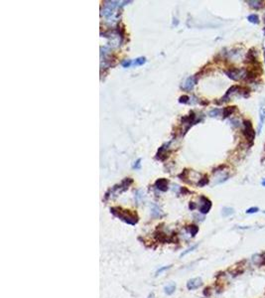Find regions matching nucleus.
<instances>
[{"label":"nucleus","instance_id":"1","mask_svg":"<svg viewBox=\"0 0 265 298\" xmlns=\"http://www.w3.org/2000/svg\"><path fill=\"white\" fill-rule=\"evenodd\" d=\"M111 213L113 215H115L116 217L119 218L120 220L124 221L125 223H127L129 225H135L138 222V218L136 215L133 213H130L129 211L121 210L119 208H112Z\"/></svg>","mask_w":265,"mask_h":298},{"label":"nucleus","instance_id":"2","mask_svg":"<svg viewBox=\"0 0 265 298\" xmlns=\"http://www.w3.org/2000/svg\"><path fill=\"white\" fill-rule=\"evenodd\" d=\"M243 124H244V129H243V135L245 138L247 139L248 141L252 142L253 139L255 137V131L252 127V123L250 120H243Z\"/></svg>","mask_w":265,"mask_h":298},{"label":"nucleus","instance_id":"3","mask_svg":"<svg viewBox=\"0 0 265 298\" xmlns=\"http://www.w3.org/2000/svg\"><path fill=\"white\" fill-rule=\"evenodd\" d=\"M244 70L243 69H237V68H231V69H229L227 71H225V74L228 75L229 79H233V81H238V79L242 77V75H245L244 74Z\"/></svg>","mask_w":265,"mask_h":298},{"label":"nucleus","instance_id":"4","mask_svg":"<svg viewBox=\"0 0 265 298\" xmlns=\"http://www.w3.org/2000/svg\"><path fill=\"white\" fill-rule=\"evenodd\" d=\"M203 285V280H201V277H196V278H192L187 282V288L189 290H195L198 289L199 287Z\"/></svg>","mask_w":265,"mask_h":298},{"label":"nucleus","instance_id":"5","mask_svg":"<svg viewBox=\"0 0 265 298\" xmlns=\"http://www.w3.org/2000/svg\"><path fill=\"white\" fill-rule=\"evenodd\" d=\"M201 199L204 202L201 203V206L200 207V212L201 214H208L209 212V210H211V208H212V202L205 197H201Z\"/></svg>","mask_w":265,"mask_h":298},{"label":"nucleus","instance_id":"6","mask_svg":"<svg viewBox=\"0 0 265 298\" xmlns=\"http://www.w3.org/2000/svg\"><path fill=\"white\" fill-rule=\"evenodd\" d=\"M252 262L257 266H262L265 263V257L263 256L262 253H257V254H253L251 257Z\"/></svg>","mask_w":265,"mask_h":298},{"label":"nucleus","instance_id":"7","mask_svg":"<svg viewBox=\"0 0 265 298\" xmlns=\"http://www.w3.org/2000/svg\"><path fill=\"white\" fill-rule=\"evenodd\" d=\"M246 60H247V62L250 64H255L257 62L256 52L254 50V48H252V49L248 51V53L246 54Z\"/></svg>","mask_w":265,"mask_h":298},{"label":"nucleus","instance_id":"8","mask_svg":"<svg viewBox=\"0 0 265 298\" xmlns=\"http://www.w3.org/2000/svg\"><path fill=\"white\" fill-rule=\"evenodd\" d=\"M156 186L158 189L160 191H163V192L168 190V182L166 181L165 179H160V180H158L156 182Z\"/></svg>","mask_w":265,"mask_h":298},{"label":"nucleus","instance_id":"9","mask_svg":"<svg viewBox=\"0 0 265 298\" xmlns=\"http://www.w3.org/2000/svg\"><path fill=\"white\" fill-rule=\"evenodd\" d=\"M259 118H260V122H259V126H258V133L261 132V129H262V126L265 122V109L264 107H261L260 111H259Z\"/></svg>","mask_w":265,"mask_h":298},{"label":"nucleus","instance_id":"10","mask_svg":"<svg viewBox=\"0 0 265 298\" xmlns=\"http://www.w3.org/2000/svg\"><path fill=\"white\" fill-rule=\"evenodd\" d=\"M257 77V73L254 70H249L248 72H246V74H245V79L249 82H252L254 81Z\"/></svg>","mask_w":265,"mask_h":298},{"label":"nucleus","instance_id":"11","mask_svg":"<svg viewBox=\"0 0 265 298\" xmlns=\"http://www.w3.org/2000/svg\"><path fill=\"white\" fill-rule=\"evenodd\" d=\"M235 110H236V106H227V107H224V109H223V118L228 117L229 115L232 114Z\"/></svg>","mask_w":265,"mask_h":298},{"label":"nucleus","instance_id":"12","mask_svg":"<svg viewBox=\"0 0 265 298\" xmlns=\"http://www.w3.org/2000/svg\"><path fill=\"white\" fill-rule=\"evenodd\" d=\"M176 290V284L175 283H170L167 286H165L164 291L167 295H172V294L175 292Z\"/></svg>","mask_w":265,"mask_h":298},{"label":"nucleus","instance_id":"13","mask_svg":"<svg viewBox=\"0 0 265 298\" xmlns=\"http://www.w3.org/2000/svg\"><path fill=\"white\" fill-rule=\"evenodd\" d=\"M248 5L250 6L253 9H256L258 10L260 8L263 7V2L262 1H247Z\"/></svg>","mask_w":265,"mask_h":298},{"label":"nucleus","instance_id":"14","mask_svg":"<svg viewBox=\"0 0 265 298\" xmlns=\"http://www.w3.org/2000/svg\"><path fill=\"white\" fill-rule=\"evenodd\" d=\"M247 20L250 23H253V24H258L259 23V17L257 16L256 14H251V15H249L248 17H247Z\"/></svg>","mask_w":265,"mask_h":298},{"label":"nucleus","instance_id":"15","mask_svg":"<svg viewBox=\"0 0 265 298\" xmlns=\"http://www.w3.org/2000/svg\"><path fill=\"white\" fill-rule=\"evenodd\" d=\"M233 213H234V211H233L232 208H223V217H228V216H231V215H232Z\"/></svg>","mask_w":265,"mask_h":298},{"label":"nucleus","instance_id":"16","mask_svg":"<svg viewBox=\"0 0 265 298\" xmlns=\"http://www.w3.org/2000/svg\"><path fill=\"white\" fill-rule=\"evenodd\" d=\"M189 232H190V234H192V237H195L197 234V233L199 232V228H198L197 226H190Z\"/></svg>","mask_w":265,"mask_h":298},{"label":"nucleus","instance_id":"17","mask_svg":"<svg viewBox=\"0 0 265 298\" xmlns=\"http://www.w3.org/2000/svg\"><path fill=\"white\" fill-rule=\"evenodd\" d=\"M198 248V245H193V246H191V248H188L187 250H186V252H182L181 253V257H183V256H186V254H188L189 252H193V250L194 249H196Z\"/></svg>","mask_w":265,"mask_h":298},{"label":"nucleus","instance_id":"18","mask_svg":"<svg viewBox=\"0 0 265 298\" xmlns=\"http://www.w3.org/2000/svg\"><path fill=\"white\" fill-rule=\"evenodd\" d=\"M208 183H209V179H208L207 176H205L203 179H201L200 182H199V184H198V185L201 186V187H203V186H205V185H207Z\"/></svg>","mask_w":265,"mask_h":298},{"label":"nucleus","instance_id":"19","mask_svg":"<svg viewBox=\"0 0 265 298\" xmlns=\"http://www.w3.org/2000/svg\"><path fill=\"white\" fill-rule=\"evenodd\" d=\"M259 211V209L257 208V207H251V208H249L246 210V214H255Z\"/></svg>","mask_w":265,"mask_h":298},{"label":"nucleus","instance_id":"20","mask_svg":"<svg viewBox=\"0 0 265 298\" xmlns=\"http://www.w3.org/2000/svg\"><path fill=\"white\" fill-rule=\"evenodd\" d=\"M170 267H171V265H168V266H164V267H161L160 269H158L157 271H156V276L160 275V274H161L162 272H163V271H165V270L169 269Z\"/></svg>","mask_w":265,"mask_h":298},{"label":"nucleus","instance_id":"21","mask_svg":"<svg viewBox=\"0 0 265 298\" xmlns=\"http://www.w3.org/2000/svg\"><path fill=\"white\" fill-rule=\"evenodd\" d=\"M220 109H215V110L211 111V113H209V114H211V116H216L217 114H220Z\"/></svg>","mask_w":265,"mask_h":298},{"label":"nucleus","instance_id":"22","mask_svg":"<svg viewBox=\"0 0 265 298\" xmlns=\"http://www.w3.org/2000/svg\"><path fill=\"white\" fill-rule=\"evenodd\" d=\"M145 62V59L144 58H140V59H138L137 61H136V65H140V64H143Z\"/></svg>","mask_w":265,"mask_h":298},{"label":"nucleus","instance_id":"23","mask_svg":"<svg viewBox=\"0 0 265 298\" xmlns=\"http://www.w3.org/2000/svg\"><path fill=\"white\" fill-rule=\"evenodd\" d=\"M188 99H189V97H186V95H185V97H182L180 98V102H187V101H188Z\"/></svg>","mask_w":265,"mask_h":298},{"label":"nucleus","instance_id":"24","mask_svg":"<svg viewBox=\"0 0 265 298\" xmlns=\"http://www.w3.org/2000/svg\"><path fill=\"white\" fill-rule=\"evenodd\" d=\"M195 208H196V205H195V204H190V209H191V210H194Z\"/></svg>","mask_w":265,"mask_h":298},{"label":"nucleus","instance_id":"25","mask_svg":"<svg viewBox=\"0 0 265 298\" xmlns=\"http://www.w3.org/2000/svg\"><path fill=\"white\" fill-rule=\"evenodd\" d=\"M155 296H154V293H150L149 295H148V298H154Z\"/></svg>","mask_w":265,"mask_h":298},{"label":"nucleus","instance_id":"26","mask_svg":"<svg viewBox=\"0 0 265 298\" xmlns=\"http://www.w3.org/2000/svg\"><path fill=\"white\" fill-rule=\"evenodd\" d=\"M261 185H262V186H264V187H265V179H264V180H263L262 182H261Z\"/></svg>","mask_w":265,"mask_h":298},{"label":"nucleus","instance_id":"27","mask_svg":"<svg viewBox=\"0 0 265 298\" xmlns=\"http://www.w3.org/2000/svg\"><path fill=\"white\" fill-rule=\"evenodd\" d=\"M262 254H263V256H264V257H265V252H263V253H262Z\"/></svg>","mask_w":265,"mask_h":298},{"label":"nucleus","instance_id":"28","mask_svg":"<svg viewBox=\"0 0 265 298\" xmlns=\"http://www.w3.org/2000/svg\"><path fill=\"white\" fill-rule=\"evenodd\" d=\"M264 23H265V17H264ZM264 31H265V28H264Z\"/></svg>","mask_w":265,"mask_h":298},{"label":"nucleus","instance_id":"29","mask_svg":"<svg viewBox=\"0 0 265 298\" xmlns=\"http://www.w3.org/2000/svg\"><path fill=\"white\" fill-rule=\"evenodd\" d=\"M263 213H265V211H264V212H263Z\"/></svg>","mask_w":265,"mask_h":298}]
</instances>
